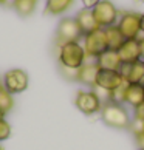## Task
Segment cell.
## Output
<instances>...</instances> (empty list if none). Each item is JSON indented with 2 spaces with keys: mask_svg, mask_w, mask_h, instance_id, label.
<instances>
[{
  "mask_svg": "<svg viewBox=\"0 0 144 150\" xmlns=\"http://www.w3.org/2000/svg\"><path fill=\"white\" fill-rule=\"evenodd\" d=\"M59 65L67 67V68L79 70L82 65L85 64L87 54L84 47L79 42H68L59 47Z\"/></svg>",
  "mask_w": 144,
  "mask_h": 150,
  "instance_id": "6da1fadb",
  "label": "cell"
},
{
  "mask_svg": "<svg viewBox=\"0 0 144 150\" xmlns=\"http://www.w3.org/2000/svg\"><path fill=\"white\" fill-rule=\"evenodd\" d=\"M101 118L104 124L113 129H129L130 127V116L123 104L116 102H104L101 108Z\"/></svg>",
  "mask_w": 144,
  "mask_h": 150,
  "instance_id": "7a4b0ae2",
  "label": "cell"
},
{
  "mask_svg": "<svg viewBox=\"0 0 144 150\" xmlns=\"http://www.w3.org/2000/svg\"><path fill=\"white\" fill-rule=\"evenodd\" d=\"M84 50L87 57L96 59L99 57L104 51H107V39H106V33H104V28H98L95 31L88 33V34L84 36Z\"/></svg>",
  "mask_w": 144,
  "mask_h": 150,
  "instance_id": "3957f363",
  "label": "cell"
},
{
  "mask_svg": "<svg viewBox=\"0 0 144 150\" xmlns=\"http://www.w3.org/2000/svg\"><path fill=\"white\" fill-rule=\"evenodd\" d=\"M92 11H93V16H95L99 28H107V26L118 23L119 11L110 0H101Z\"/></svg>",
  "mask_w": 144,
  "mask_h": 150,
  "instance_id": "277c9868",
  "label": "cell"
},
{
  "mask_svg": "<svg viewBox=\"0 0 144 150\" xmlns=\"http://www.w3.org/2000/svg\"><path fill=\"white\" fill-rule=\"evenodd\" d=\"M102 104L104 102L96 96V93L93 90H79L76 93L74 105L77 107V110H81V113H84L87 116L101 113Z\"/></svg>",
  "mask_w": 144,
  "mask_h": 150,
  "instance_id": "5b68a950",
  "label": "cell"
},
{
  "mask_svg": "<svg viewBox=\"0 0 144 150\" xmlns=\"http://www.w3.org/2000/svg\"><path fill=\"white\" fill-rule=\"evenodd\" d=\"M28 73L20 68H13L6 71L2 77V85L6 88V90L13 94H19V93H23L26 88H28Z\"/></svg>",
  "mask_w": 144,
  "mask_h": 150,
  "instance_id": "8992f818",
  "label": "cell"
},
{
  "mask_svg": "<svg viewBox=\"0 0 144 150\" xmlns=\"http://www.w3.org/2000/svg\"><path fill=\"white\" fill-rule=\"evenodd\" d=\"M116 25L126 39H138V36L141 34V14L126 11L119 16Z\"/></svg>",
  "mask_w": 144,
  "mask_h": 150,
  "instance_id": "52a82bcc",
  "label": "cell"
},
{
  "mask_svg": "<svg viewBox=\"0 0 144 150\" xmlns=\"http://www.w3.org/2000/svg\"><path fill=\"white\" fill-rule=\"evenodd\" d=\"M82 36V33L77 26L76 20L71 17H64L62 20L59 22L57 30H56V43L57 47L64 45V43L68 42H77Z\"/></svg>",
  "mask_w": 144,
  "mask_h": 150,
  "instance_id": "ba28073f",
  "label": "cell"
},
{
  "mask_svg": "<svg viewBox=\"0 0 144 150\" xmlns=\"http://www.w3.org/2000/svg\"><path fill=\"white\" fill-rule=\"evenodd\" d=\"M118 54L123 64H132L143 60L140 39H126V42L118 48Z\"/></svg>",
  "mask_w": 144,
  "mask_h": 150,
  "instance_id": "9c48e42d",
  "label": "cell"
},
{
  "mask_svg": "<svg viewBox=\"0 0 144 150\" xmlns=\"http://www.w3.org/2000/svg\"><path fill=\"white\" fill-rule=\"evenodd\" d=\"M124 82V77L119 71H112V70H101L96 76V87H101L107 91H113L116 87H119Z\"/></svg>",
  "mask_w": 144,
  "mask_h": 150,
  "instance_id": "30bf717a",
  "label": "cell"
},
{
  "mask_svg": "<svg viewBox=\"0 0 144 150\" xmlns=\"http://www.w3.org/2000/svg\"><path fill=\"white\" fill-rule=\"evenodd\" d=\"M119 73L129 84H144V60L132 64H123Z\"/></svg>",
  "mask_w": 144,
  "mask_h": 150,
  "instance_id": "8fae6325",
  "label": "cell"
},
{
  "mask_svg": "<svg viewBox=\"0 0 144 150\" xmlns=\"http://www.w3.org/2000/svg\"><path fill=\"white\" fill-rule=\"evenodd\" d=\"M74 20H76L77 26H79L82 36H85V34H88V33H92V31H95V30L99 28L98 22H96V19H95V16H93V11L88 9V8L81 9L79 13L76 14Z\"/></svg>",
  "mask_w": 144,
  "mask_h": 150,
  "instance_id": "7c38bea8",
  "label": "cell"
},
{
  "mask_svg": "<svg viewBox=\"0 0 144 150\" xmlns=\"http://www.w3.org/2000/svg\"><path fill=\"white\" fill-rule=\"evenodd\" d=\"M96 64L101 70H112V71H119L123 62L116 50H107L104 51L99 57H96Z\"/></svg>",
  "mask_w": 144,
  "mask_h": 150,
  "instance_id": "4fadbf2b",
  "label": "cell"
},
{
  "mask_svg": "<svg viewBox=\"0 0 144 150\" xmlns=\"http://www.w3.org/2000/svg\"><path fill=\"white\" fill-rule=\"evenodd\" d=\"M98 73H99V67L96 64V60L95 62H85L77 70V82L88 85V87H93L96 82Z\"/></svg>",
  "mask_w": 144,
  "mask_h": 150,
  "instance_id": "5bb4252c",
  "label": "cell"
},
{
  "mask_svg": "<svg viewBox=\"0 0 144 150\" xmlns=\"http://www.w3.org/2000/svg\"><path fill=\"white\" fill-rule=\"evenodd\" d=\"M144 102V84H129L126 93V104L130 107H138Z\"/></svg>",
  "mask_w": 144,
  "mask_h": 150,
  "instance_id": "9a60e30c",
  "label": "cell"
},
{
  "mask_svg": "<svg viewBox=\"0 0 144 150\" xmlns=\"http://www.w3.org/2000/svg\"><path fill=\"white\" fill-rule=\"evenodd\" d=\"M104 33H106L109 50H116V51H118V48L126 42V37L123 36V33L119 31L118 25L107 26V28H104Z\"/></svg>",
  "mask_w": 144,
  "mask_h": 150,
  "instance_id": "2e32d148",
  "label": "cell"
},
{
  "mask_svg": "<svg viewBox=\"0 0 144 150\" xmlns=\"http://www.w3.org/2000/svg\"><path fill=\"white\" fill-rule=\"evenodd\" d=\"M73 3H74V0H47L45 14L60 16V14H64L65 11H68Z\"/></svg>",
  "mask_w": 144,
  "mask_h": 150,
  "instance_id": "e0dca14e",
  "label": "cell"
},
{
  "mask_svg": "<svg viewBox=\"0 0 144 150\" xmlns=\"http://www.w3.org/2000/svg\"><path fill=\"white\" fill-rule=\"evenodd\" d=\"M39 0H13V6L22 17H28L34 13Z\"/></svg>",
  "mask_w": 144,
  "mask_h": 150,
  "instance_id": "ac0fdd59",
  "label": "cell"
},
{
  "mask_svg": "<svg viewBox=\"0 0 144 150\" xmlns=\"http://www.w3.org/2000/svg\"><path fill=\"white\" fill-rule=\"evenodd\" d=\"M14 107V98L3 85L0 87V112L3 115L9 113Z\"/></svg>",
  "mask_w": 144,
  "mask_h": 150,
  "instance_id": "d6986e66",
  "label": "cell"
},
{
  "mask_svg": "<svg viewBox=\"0 0 144 150\" xmlns=\"http://www.w3.org/2000/svg\"><path fill=\"white\" fill-rule=\"evenodd\" d=\"M127 87L129 82L124 81L119 87H116L113 91H110V102H116V104H124L126 102V93H127Z\"/></svg>",
  "mask_w": 144,
  "mask_h": 150,
  "instance_id": "ffe728a7",
  "label": "cell"
},
{
  "mask_svg": "<svg viewBox=\"0 0 144 150\" xmlns=\"http://www.w3.org/2000/svg\"><path fill=\"white\" fill-rule=\"evenodd\" d=\"M11 136V125L6 119H0V142L6 141L8 138Z\"/></svg>",
  "mask_w": 144,
  "mask_h": 150,
  "instance_id": "44dd1931",
  "label": "cell"
},
{
  "mask_svg": "<svg viewBox=\"0 0 144 150\" xmlns=\"http://www.w3.org/2000/svg\"><path fill=\"white\" fill-rule=\"evenodd\" d=\"M60 73H62V76L68 81H77V70L67 68V67H60Z\"/></svg>",
  "mask_w": 144,
  "mask_h": 150,
  "instance_id": "7402d4cb",
  "label": "cell"
},
{
  "mask_svg": "<svg viewBox=\"0 0 144 150\" xmlns=\"http://www.w3.org/2000/svg\"><path fill=\"white\" fill-rule=\"evenodd\" d=\"M133 116H135V119H136V121L144 122V102L140 104L138 107H135V110H133Z\"/></svg>",
  "mask_w": 144,
  "mask_h": 150,
  "instance_id": "603a6c76",
  "label": "cell"
},
{
  "mask_svg": "<svg viewBox=\"0 0 144 150\" xmlns=\"http://www.w3.org/2000/svg\"><path fill=\"white\" fill-rule=\"evenodd\" d=\"M135 141H136V146L140 147V150H144V132H138L135 133Z\"/></svg>",
  "mask_w": 144,
  "mask_h": 150,
  "instance_id": "cb8c5ba5",
  "label": "cell"
},
{
  "mask_svg": "<svg viewBox=\"0 0 144 150\" xmlns=\"http://www.w3.org/2000/svg\"><path fill=\"white\" fill-rule=\"evenodd\" d=\"M99 2H101V0H82V5H84V8L93 9V8H95Z\"/></svg>",
  "mask_w": 144,
  "mask_h": 150,
  "instance_id": "d4e9b609",
  "label": "cell"
},
{
  "mask_svg": "<svg viewBox=\"0 0 144 150\" xmlns=\"http://www.w3.org/2000/svg\"><path fill=\"white\" fill-rule=\"evenodd\" d=\"M141 33L144 34V14H141Z\"/></svg>",
  "mask_w": 144,
  "mask_h": 150,
  "instance_id": "484cf974",
  "label": "cell"
},
{
  "mask_svg": "<svg viewBox=\"0 0 144 150\" xmlns=\"http://www.w3.org/2000/svg\"><path fill=\"white\" fill-rule=\"evenodd\" d=\"M9 2V0H0V5H6Z\"/></svg>",
  "mask_w": 144,
  "mask_h": 150,
  "instance_id": "4316f807",
  "label": "cell"
},
{
  "mask_svg": "<svg viewBox=\"0 0 144 150\" xmlns=\"http://www.w3.org/2000/svg\"><path fill=\"white\" fill-rule=\"evenodd\" d=\"M3 116H5V115H3L2 112H0V119H3Z\"/></svg>",
  "mask_w": 144,
  "mask_h": 150,
  "instance_id": "83f0119b",
  "label": "cell"
},
{
  "mask_svg": "<svg viewBox=\"0 0 144 150\" xmlns=\"http://www.w3.org/2000/svg\"><path fill=\"white\" fill-rule=\"evenodd\" d=\"M143 132H144V122H143Z\"/></svg>",
  "mask_w": 144,
  "mask_h": 150,
  "instance_id": "f1b7e54d",
  "label": "cell"
},
{
  "mask_svg": "<svg viewBox=\"0 0 144 150\" xmlns=\"http://www.w3.org/2000/svg\"><path fill=\"white\" fill-rule=\"evenodd\" d=\"M0 87H2V81H0Z\"/></svg>",
  "mask_w": 144,
  "mask_h": 150,
  "instance_id": "f546056e",
  "label": "cell"
},
{
  "mask_svg": "<svg viewBox=\"0 0 144 150\" xmlns=\"http://www.w3.org/2000/svg\"><path fill=\"white\" fill-rule=\"evenodd\" d=\"M0 150H3V149H2V147H0Z\"/></svg>",
  "mask_w": 144,
  "mask_h": 150,
  "instance_id": "4dcf8cb0",
  "label": "cell"
},
{
  "mask_svg": "<svg viewBox=\"0 0 144 150\" xmlns=\"http://www.w3.org/2000/svg\"><path fill=\"white\" fill-rule=\"evenodd\" d=\"M143 2H144V0H143Z\"/></svg>",
  "mask_w": 144,
  "mask_h": 150,
  "instance_id": "1f68e13d",
  "label": "cell"
},
{
  "mask_svg": "<svg viewBox=\"0 0 144 150\" xmlns=\"http://www.w3.org/2000/svg\"><path fill=\"white\" fill-rule=\"evenodd\" d=\"M138 150H140V149H138Z\"/></svg>",
  "mask_w": 144,
  "mask_h": 150,
  "instance_id": "d6a6232c",
  "label": "cell"
}]
</instances>
